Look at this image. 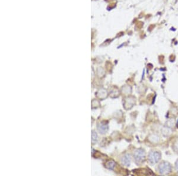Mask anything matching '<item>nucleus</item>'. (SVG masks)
<instances>
[{
  "mask_svg": "<svg viewBox=\"0 0 178 176\" xmlns=\"http://www.w3.org/2000/svg\"><path fill=\"white\" fill-rule=\"evenodd\" d=\"M115 165V164L113 161H110L106 164V167L110 170H113L114 168Z\"/></svg>",
  "mask_w": 178,
  "mask_h": 176,
  "instance_id": "6",
  "label": "nucleus"
},
{
  "mask_svg": "<svg viewBox=\"0 0 178 176\" xmlns=\"http://www.w3.org/2000/svg\"><path fill=\"white\" fill-rule=\"evenodd\" d=\"M148 159L152 164L157 163L161 159V154L158 151H151L148 154Z\"/></svg>",
  "mask_w": 178,
  "mask_h": 176,
  "instance_id": "3",
  "label": "nucleus"
},
{
  "mask_svg": "<svg viewBox=\"0 0 178 176\" xmlns=\"http://www.w3.org/2000/svg\"><path fill=\"white\" fill-rule=\"evenodd\" d=\"M97 129L99 132L102 134H105L108 131V123L101 122L97 125Z\"/></svg>",
  "mask_w": 178,
  "mask_h": 176,
  "instance_id": "4",
  "label": "nucleus"
},
{
  "mask_svg": "<svg viewBox=\"0 0 178 176\" xmlns=\"http://www.w3.org/2000/svg\"><path fill=\"white\" fill-rule=\"evenodd\" d=\"M97 139H98V137H97V133L95 131H92V133H91V140H92V142L93 143H95L97 141Z\"/></svg>",
  "mask_w": 178,
  "mask_h": 176,
  "instance_id": "7",
  "label": "nucleus"
},
{
  "mask_svg": "<svg viewBox=\"0 0 178 176\" xmlns=\"http://www.w3.org/2000/svg\"><path fill=\"white\" fill-rule=\"evenodd\" d=\"M134 158L137 163H143L146 158L145 151L141 148L136 150L134 152Z\"/></svg>",
  "mask_w": 178,
  "mask_h": 176,
  "instance_id": "2",
  "label": "nucleus"
},
{
  "mask_svg": "<svg viewBox=\"0 0 178 176\" xmlns=\"http://www.w3.org/2000/svg\"><path fill=\"white\" fill-rule=\"evenodd\" d=\"M173 149H174V150L176 152H177L178 153V142H176L175 145H174V146H173Z\"/></svg>",
  "mask_w": 178,
  "mask_h": 176,
  "instance_id": "8",
  "label": "nucleus"
},
{
  "mask_svg": "<svg viewBox=\"0 0 178 176\" xmlns=\"http://www.w3.org/2000/svg\"><path fill=\"white\" fill-rule=\"evenodd\" d=\"M158 170L162 175L169 174L172 171V165L167 161H163L159 164Z\"/></svg>",
  "mask_w": 178,
  "mask_h": 176,
  "instance_id": "1",
  "label": "nucleus"
},
{
  "mask_svg": "<svg viewBox=\"0 0 178 176\" xmlns=\"http://www.w3.org/2000/svg\"><path fill=\"white\" fill-rule=\"evenodd\" d=\"M121 163L124 165L128 167L131 164V157L129 154H125L121 158Z\"/></svg>",
  "mask_w": 178,
  "mask_h": 176,
  "instance_id": "5",
  "label": "nucleus"
},
{
  "mask_svg": "<svg viewBox=\"0 0 178 176\" xmlns=\"http://www.w3.org/2000/svg\"><path fill=\"white\" fill-rule=\"evenodd\" d=\"M175 168H176V170L178 171V159L176 160V161L175 163Z\"/></svg>",
  "mask_w": 178,
  "mask_h": 176,
  "instance_id": "9",
  "label": "nucleus"
}]
</instances>
